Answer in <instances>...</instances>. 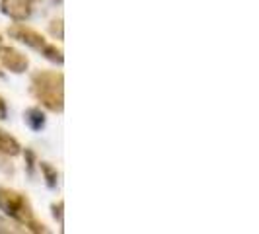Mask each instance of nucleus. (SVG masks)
<instances>
[{"label": "nucleus", "mask_w": 259, "mask_h": 234, "mask_svg": "<svg viewBox=\"0 0 259 234\" xmlns=\"http://www.w3.org/2000/svg\"><path fill=\"white\" fill-rule=\"evenodd\" d=\"M29 92L41 107L53 113L65 109V76L57 70H35L29 80Z\"/></svg>", "instance_id": "obj_1"}, {"label": "nucleus", "mask_w": 259, "mask_h": 234, "mask_svg": "<svg viewBox=\"0 0 259 234\" xmlns=\"http://www.w3.org/2000/svg\"><path fill=\"white\" fill-rule=\"evenodd\" d=\"M0 211H4L16 224L24 226V230L35 234L49 232V228L39 222L33 215V207L27 199V195L20 193L10 187H0Z\"/></svg>", "instance_id": "obj_2"}, {"label": "nucleus", "mask_w": 259, "mask_h": 234, "mask_svg": "<svg viewBox=\"0 0 259 234\" xmlns=\"http://www.w3.org/2000/svg\"><path fill=\"white\" fill-rule=\"evenodd\" d=\"M8 35L20 43L27 45L29 49L41 53L47 61H51L55 65H63L65 63V53L61 47H57L55 43H49L47 39L43 37L39 31H35L33 27L26 26V24H14V26L8 27Z\"/></svg>", "instance_id": "obj_3"}, {"label": "nucleus", "mask_w": 259, "mask_h": 234, "mask_svg": "<svg viewBox=\"0 0 259 234\" xmlns=\"http://www.w3.org/2000/svg\"><path fill=\"white\" fill-rule=\"evenodd\" d=\"M0 65L14 74H24L29 68V59H27V55L18 51L16 47L0 43Z\"/></svg>", "instance_id": "obj_4"}, {"label": "nucleus", "mask_w": 259, "mask_h": 234, "mask_svg": "<svg viewBox=\"0 0 259 234\" xmlns=\"http://www.w3.org/2000/svg\"><path fill=\"white\" fill-rule=\"evenodd\" d=\"M0 12L14 22H26L33 12V0H0Z\"/></svg>", "instance_id": "obj_5"}, {"label": "nucleus", "mask_w": 259, "mask_h": 234, "mask_svg": "<svg viewBox=\"0 0 259 234\" xmlns=\"http://www.w3.org/2000/svg\"><path fill=\"white\" fill-rule=\"evenodd\" d=\"M24 121H26V125L29 127L31 131H39L45 129V123H47V117H45V111L37 107V105H31V107H27L26 111H24Z\"/></svg>", "instance_id": "obj_6"}, {"label": "nucleus", "mask_w": 259, "mask_h": 234, "mask_svg": "<svg viewBox=\"0 0 259 234\" xmlns=\"http://www.w3.org/2000/svg\"><path fill=\"white\" fill-rule=\"evenodd\" d=\"M0 152L6 156H18L22 154V144L18 143V139L12 137V135H8L6 131L0 129Z\"/></svg>", "instance_id": "obj_7"}, {"label": "nucleus", "mask_w": 259, "mask_h": 234, "mask_svg": "<svg viewBox=\"0 0 259 234\" xmlns=\"http://www.w3.org/2000/svg\"><path fill=\"white\" fill-rule=\"evenodd\" d=\"M37 166L41 170V174H43V180L47 183V187L55 189L59 185V172H57V168L49 162H37Z\"/></svg>", "instance_id": "obj_8"}, {"label": "nucleus", "mask_w": 259, "mask_h": 234, "mask_svg": "<svg viewBox=\"0 0 259 234\" xmlns=\"http://www.w3.org/2000/svg\"><path fill=\"white\" fill-rule=\"evenodd\" d=\"M51 213H53V217H55V221H59V224L63 226V224H65V201L59 199L57 203H53Z\"/></svg>", "instance_id": "obj_9"}, {"label": "nucleus", "mask_w": 259, "mask_h": 234, "mask_svg": "<svg viewBox=\"0 0 259 234\" xmlns=\"http://www.w3.org/2000/svg\"><path fill=\"white\" fill-rule=\"evenodd\" d=\"M49 31H51V35L55 39H63V18H55V20H51V24H49Z\"/></svg>", "instance_id": "obj_10"}, {"label": "nucleus", "mask_w": 259, "mask_h": 234, "mask_svg": "<svg viewBox=\"0 0 259 234\" xmlns=\"http://www.w3.org/2000/svg\"><path fill=\"white\" fill-rule=\"evenodd\" d=\"M24 158H26V164H27V172H29V176H33V170H35V166H37V156H35V152L31 150V148H26L24 150Z\"/></svg>", "instance_id": "obj_11"}, {"label": "nucleus", "mask_w": 259, "mask_h": 234, "mask_svg": "<svg viewBox=\"0 0 259 234\" xmlns=\"http://www.w3.org/2000/svg\"><path fill=\"white\" fill-rule=\"evenodd\" d=\"M14 232H22V228H16L14 222H10L8 219H4L0 215V234H14Z\"/></svg>", "instance_id": "obj_12"}, {"label": "nucleus", "mask_w": 259, "mask_h": 234, "mask_svg": "<svg viewBox=\"0 0 259 234\" xmlns=\"http://www.w3.org/2000/svg\"><path fill=\"white\" fill-rule=\"evenodd\" d=\"M0 170H4L6 174H14V166L12 162H10V156L2 154V152H0Z\"/></svg>", "instance_id": "obj_13"}, {"label": "nucleus", "mask_w": 259, "mask_h": 234, "mask_svg": "<svg viewBox=\"0 0 259 234\" xmlns=\"http://www.w3.org/2000/svg\"><path fill=\"white\" fill-rule=\"evenodd\" d=\"M8 117V104H6V100L0 96V119H6Z\"/></svg>", "instance_id": "obj_14"}, {"label": "nucleus", "mask_w": 259, "mask_h": 234, "mask_svg": "<svg viewBox=\"0 0 259 234\" xmlns=\"http://www.w3.org/2000/svg\"><path fill=\"white\" fill-rule=\"evenodd\" d=\"M0 43H2V35H0Z\"/></svg>", "instance_id": "obj_15"}, {"label": "nucleus", "mask_w": 259, "mask_h": 234, "mask_svg": "<svg viewBox=\"0 0 259 234\" xmlns=\"http://www.w3.org/2000/svg\"><path fill=\"white\" fill-rule=\"evenodd\" d=\"M0 76H2V72H0Z\"/></svg>", "instance_id": "obj_16"}]
</instances>
